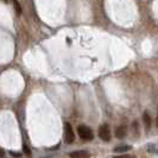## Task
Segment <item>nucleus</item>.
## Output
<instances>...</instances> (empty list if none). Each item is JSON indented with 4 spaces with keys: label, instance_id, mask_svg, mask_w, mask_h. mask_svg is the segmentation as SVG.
Segmentation results:
<instances>
[{
    "label": "nucleus",
    "instance_id": "f257e3e1",
    "mask_svg": "<svg viewBox=\"0 0 158 158\" xmlns=\"http://www.w3.org/2000/svg\"><path fill=\"white\" fill-rule=\"evenodd\" d=\"M77 135L83 140H92L94 138V133H93L92 128L86 125H80L77 127Z\"/></svg>",
    "mask_w": 158,
    "mask_h": 158
},
{
    "label": "nucleus",
    "instance_id": "f03ea898",
    "mask_svg": "<svg viewBox=\"0 0 158 158\" xmlns=\"http://www.w3.org/2000/svg\"><path fill=\"white\" fill-rule=\"evenodd\" d=\"M64 140L67 144H71L75 140V133L73 131V127L69 123L64 124Z\"/></svg>",
    "mask_w": 158,
    "mask_h": 158
},
{
    "label": "nucleus",
    "instance_id": "7ed1b4c3",
    "mask_svg": "<svg viewBox=\"0 0 158 158\" xmlns=\"http://www.w3.org/2000/svg\"><path fill=\"white\" fill-rule=\"evenodd\" d=\"M99 137L102 139L103 142H110L111 140V132H110L108 125L105 124L99 128Z\"/></svg>",
    "mask_w": 158,
    "mask_h": 158
},
{
    "label": "nucleus",
    "instance_id": "20e7f679",
    "mask_svg": "<svg viewBox=\"0 0 158 158\" xmlns=\"http://www.w3.org/2000/svg\"><path fill=\"white\" fill-rule=\"evenodd\" d=\"M69 157L70 158H89L90 155L88 153L87 151L85 150H79V151H74L69 153Z\"/></svg>",
    "mask_w": 158,
    "mask_h": 158
},
{
    "label": "nucleus",
    "instance_id": "39448f33",
    "mask_svg": "<svg viewBox=\"0 0 158 158\" xmlns=\"http://www.w3.org/2000/svg\"><path fill=\"white\" fill-rule=\"evenodd\" d=\"M132 149L130 145H120V146H117V148H114V152L115 153H124V152H126V151H130Z\"/></svg>",
    "mask_w": 158,
    "mask_h": 158
},
{
    "label": "nucleus",
    "instance_id": "423d86ee",
    "mask_svg": "<svg viewBox=\"0 0 158 158\" xmlns=\"http://www.w3.org/2000/svg\"><path fill=\"white\" fill-rule=\"evenodd\" d=\"M115 135L117 138H124L126 135V127L125 126H120L115 130Z\"/></svg>",
    "mask_w": 158,
    "mask_h": 158
},
{
    "label": "nucleus",
    "instance_id": "0eeeda50",
    "mask_svg": "<svg viewBox=\"0 0 158 158\" xmlns=\"http://www.w3.org/2000/svg\"><path fill=\"white\" fill-rule=\"evenodd\" d=\"M146 150H148V152H150V153L158 155V144H148Z\"/></svg>",
    "mask_w": 158,
    "mask_h": 158
},
{
    "label": "nucleus",
    "instance_id": "6e6552de",
    "mask_svg": "<svg viewBox=\"0 0 158 158\" xmlns=\"http://www.w3.org/2000/svg\"><path fill=\"white\" fill-rule=\"evenodd\" d=\"M143 120H144V124H145V127L149 130L151 126V117L150 114L148 113V112H145L144 114H143Z\"/></svg>",
    "mask_w": 158,
    "mask_h": 158
},
{
    "label": "nucleus",
    "instance_id": "1a4fd4ad",
    "mask_svg": "<svg viewBox=\"0 0 158 158\" xmlns=\"http://www.w3.org/2000/svg\"><path fill=\"white\" fill-rule=\"evenodd\" d=\"M13 5H15V7H16V12L18 15H20V13H22V6H20V4H19L18 1H13Z\"/></svg>",
    "mask_w": 158,
    "mask_h": 158
},
{
    "label": "nucleus",
    "instance_id": "9d476101",
    "mask_svg": "<svg viewBox=\"0 0 158 158\" xmlns=\"http://www.w3.org/2000/svg\"><path fill=\"white\" fill-rule=\"evenodd\" d=\"M23 151L26 156H31V150H30V148H27V145H25V144L23 145Z\"/></svg>",
    "mask_w": 158,
    "mask_h": 158
},
{
    "label": "nucleus",
    "instance_id": "9b49d317",
    "mask_svg": "<svg viewBox=\"0 0 158 158\" xmlns=\"http://www.w3.org/2000/svg\"><path fill=\"white\" fill-rule=\"evenodd\" d=\"M114 158H135L131 155H120V156H115Z\"/></svg>",
    "mask_w": 158,
    "mask_h": 158
},
{
    "label": "nucleus",
    "instance_id": "f8f14e48",
    "mask_svg": "<svg viewBox=\"0 0 158 158\" xmlns=\"http://www.w3.org/2000/svg\"><path fill=\"white\" fill-rule=\"evenodd\" d=\"M11 155L15 157H20V153H16V152H11Z\"/></svg>",
    "mask_w": 158,
    "mask_h": 158
},
{
    "label": "nucleus",
    "instance_id": "ddd939ff",
    "mask_svg": "<svg viewBox=\"0 0 158 158\" xmlns=\"http://www.w3.org/2000/svg\"><path fill=\"white\" fill-rule=\"evenodd\" d=\"M4 155H5V152L2 151V149H0V158H2V157H4Z\"/></svg>",
    "mask_w": 158,
    "mask_h": 158
},
{
    "label": "nucleus",
    "instance_id": "4468645a",
    "mask_svg": "<svg viewBox=\"0 0 158 158\" xmlns=\"http://www.w3.org/2000/svg\"><path fill=\"white\" fill-rule=\"evenodd\" d=\"M156 125H157V127H158V117H157V121H156Z\"/></svg>",
    "mask_w": 158,
    "mask_h": 158
}]
</instances>
